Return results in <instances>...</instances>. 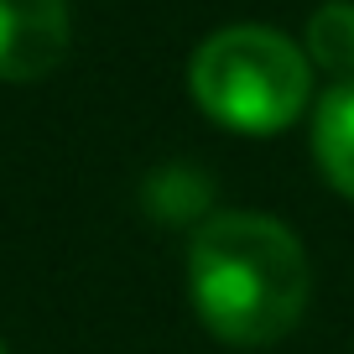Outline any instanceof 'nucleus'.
Listing matches in <instances>:
<instances>
[{"label":"nucleus","instance_id":"obj_3","mask_svg":"<svg viewBox=\"0 0 354 354\" xmlns=\"http://www.w3.org/2000/svg\"><path fill=\"white\" fill-rule=\"evenodd\" d=\"M68 0H0V84H37L68 57Z\"/></svg>","mask_w":354,"mask_h":354},{"label":"nucleus","instance_id":"obj_7","mask_svg":"<svg viewBox=\"0 0 354 354\" xmlns=\"http://www.w3.org/2000/svg\"><path fill=\"white\" fill-rule=\"evenodd\" d=\"M0 354H6V344H0Z\"/></svg>","mask_w":354,"mask_h":354},{"label":"nucleus","instance_id":"obj_1","mask_svg":"<svg viewBox=\"0 0 354 354\" xmlns=\"http://www.w3.org/2000/svg\"><path fill=\"white\" fill-rule=\"evenodd\" d=\"M313 271L302 240L271 214L224 209L193 230L188 297L219 344L266 349L287 339L308 313Z\"/></svg>","mask_w":354,"mask_h":354},{"label":"nucleus","instance_id":"obj_2","mask_svg":"<svg viewBox=\"0 0 354 354\" xmlns=\"http://www.w3.org/2000/svg\"><path fill=\"white\" fill-rule=\"evenodd\" d=\"M188 94L214 125L234 136H277L308 110L313 63L277 26H224L188 57Z\"/></svg>","mask_w":354,"mask_h":354},{"label":"nucleus","instance_id":"obj_4","mask_svg":"<svg viewBox=\"0 0 354 354\" xmlns=\"http://www.w3.org/2000/svg\"><path fill=\"white\" fill-rule=\"evenodd\" d=\"M313 162L354 203V78L333 84L313 110Z\"/></svg>","mask_w":354,"mask_h":354},{"label":"nucleus","instance_id":"obj_6","mask_svg":"<svg viewBox=\"0 0 354 354\" xmlns=\"http://www.w3.org/2000/svg\"><path fill=\"white\" fill-rule=\"evenodd\" d=\"M151 198H167L156 214H167V219H183V214H198L203 203H209V177L188 172V167H167V172L151 177Z\"/></svg>","mask_w":354,"mask_h":354},{"label":"nucleus","instance_id":"obj_5","mask_svg":"<svg viewBox=\"0 0 354 354\" xmlns=\"http://www.w3.org/2000/svg\"><path fill=\"white\" fill-rule=\"evenodd\" d=\"M302 53H308L313 68L339 73V84L354 78V0H323L318 11L308 16Z\"/></svg>","mask_w":354,"mask_h":354}]
</instances>
